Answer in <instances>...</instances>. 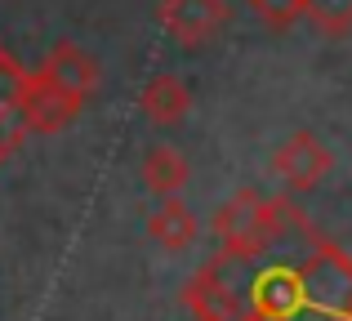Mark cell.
Here are the masks:
<instances>
[{
  "mask_svg": "<svg viewBox=\"0 0 352 321\" xmlns=\"http://www.w3.org/2000/svg\"><path fill=\"white\" fill-rule=\"evenodd\" d=\"M303 214L281 197H263L258 188H241L232 201L214 214V232L228 254H258L267 245H281Z\"/></svg>",
  "mask_w": 352,
  "mask_h": 321,
  "instance_id": "6da1fadb",
  "label": "cell"
},
{
  "mask_svg": "<svg viewBox=\"0 0 352 321\" xmlns=\"http://www.w3.org/2000/svg\"><path fill=\"white\" fill-rule=\"evenodd\" d=\"M80 107L72 94H63L54 80H45L41 71H27L18 85V121L27 134H58L80 116Z\"/></svg>",
  "mask_w": 352,
  "mask_h": 321,
  "instance_id": "7a4b0ae2",
  "label": "cell"
},
{
  "mask_svg": "<svg viewBox=\"0 0 352 321\" xmlns=\"http://www.w3.org/2000/svg\"><path fill=\"white\" fill-rule=\"evenodd\" d=\"M330 165H335V152H330L326 143L317 139V134L299 130V134H290V139L276 148L272 174H276V179H281L290 192H312L317 183H326Z\"/></svg>",
  "mask_w": 352,
  "mask_h": 321,
  "instance_id": "3957f363",
  "label": "cell"
},
{
  "mask_svg": "<svg viewBox=\"0 0 352 321\" xmlns=\"http://www.w3.org/2000/svg\"><path fill=\"white\" fill-rule=\"evenodd\" d=\"M161 23L179 45H206L223 32L228 0H161Z\"/></svg>",
  "mask_w": 352,
  "mask_h": 321,
  "instance_id": "277c9868",
  "label": "cell"
},
{
  "mask_svg": "<svg viewBox=\"0 0 352 321\" xmlns=\"http://www.w3.org/2000/svg\"><path fill=\"white\" fill-rule=\"evenodd\" d=\"M36 71H41L45 80H54L63 94H72L76 103H89V94L98 89V63L89 58L80 45H67V41L54 45L50 58H45Z\"/></svg>",
  "mask_w": 352,
  "mask_h": 321,
  "instance_id": "5b68a950",
  "label": "cell"
},
{
  "mask_svg": "<svg viewBox=\"0 0 352 321\" xmlns=\"http://www.w3.org/2000/svg\"><path fill=\"white\" fill-rule=\"evenodd\" d=\"M147 232H152V241L161 245V250L183 254L192 241H197V214H192V210L183 206L179 197H161V206H156Z\"/></svg>",
  "mask_w": 352,
  "mask_h": 321,
  "instance_id": "8992f818",
  "label": "cell"
},
{
  "mask_svg": "<svg viewBox=\"0 0 352 321\" xmlns=\"http://www.w3.org/2000/svg\"><path fill=\"white\" fill-rule=\"evenodd\" d=\"M143 112H147V121L152 125H179L183 116L192 112V89L183 85L179 76H152L147 80V89H143Z\"/></svg>",
  "mask_w": 352,
  "mask_h": 321,
  "instance_id": "52a82bcc",
  "label": "cell"
},
{
  "mask_svg": "<svg viewBox=\"0 0 352 321\" xmlns=\"http://www.w3.org/2000/svg\"><path fill=\"white\" fill-rule=\"evenodd\" d=\"M188 174H192L188 157H183L179 148H170V143H156L143 157V183L156 197H179V192L188 188Z\"/></svg>",
  "mask_w": 352,
  "mask_h": 321,
  "instance_id": "ba28073f",
  "label": "cell"
},
{
  "mask_svg": "<svg viewBox=\"0 0 352 321\" xmlns=\"http://www.w3.org/2000/svg\"><path fill=\"white\" fill-rule=\"evenodd\" d=\"M303 18H312L321 36H348L352 32V0H303Z\"/></svg>",
  "mask_w": 352,
  "mask_h": 321,
  "instance_id": "9c48e42d",
  "label": "cell"
},
{
  "mask_svg": "<svg viewBox=\"0 0 352 321\" xmlns=\"http://www.w3.org/2000/svg\"><path fill=\"white\" fill-rule=\"evenodd\" d=\"M250 9H254L272 32H285V27H294L303 18V0H250Z\"/></svg>",
  "mask_w": 352,
  "mask_h": 321,
  "instance_id": "30bf717a",
  "label": "cell"
}]
</instances>
